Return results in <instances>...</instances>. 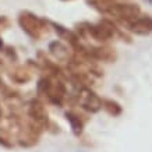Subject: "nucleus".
Segmentation results:
<instances>
[{
	"mask_svg": "<svg viewBox=\"0 0 152 152\" xmlns=\"http://www.w3.org/2000/svg\"><path fill=\"white\" fill-rule=\"evenodd\" d=\"M38 92L45 96L57 106H61L64 103L67 89L64 83L60 80V77L46 75L38 83Z\"/></svg>",
	"mask_w": 152,
	"mask_h": 152,
	"instance_id": "1",
	"label": "nucleus"
},
{
	"mask_svg": "<svg viewBox=\"0 0 152 152\" xmlns=\"http://www.w3.org/2000/svg\"><path fill=\"white\" fill-rule=\"evenodd\" d=\"M18 24L24 32L27 34L28 37L35 39V41H39L49 31V27H48L49 21H46V20H43V18H39L38 15H35L31 11H27V10L20 13Z\"/></svg>",
	"mask_w": 152,
	"mask_h": 152,
	"instance_id": "2",
	"label": "nucleus"
},
{
	"mask_svg": "<svg viewBox=\"0 0 152 152\" xmlns=\"http://www.w3.org/2000/svg\"><path fill=\"white\" fill-rule=\"evenodd\" d=\"M78 32L83 37H89L98 42H106L116 34V25L109 20H102L99 24H77Z\"/></svg>",
	"mask_w": 152,
	"mask_h": 152,
	"instance_id": "3",
	"label": "nucleus"
},
{
	"mask_svg": "<svg viewBox=\"0 0 152 152\" xmlns=\"http://www.w3.org/2000/svg\"><path fill=\"white\" fill-rule=\"evenodd\" d=\"M103 11L112 18L127 24H131L141 14V9L133 3H110L103 9Z\"/></svg>",
	"mask_w": 152,
	"mask_h": 152,
	"instance_id": "4",
	"label": "nucleus"
},
{
	"mask_svg": "<svg viewBox=\"0 0 152 152\" xmlns=\"http://www.w3.org/2000/svg\"><path fill=\"white\" fill-rule=\"evenodd\" d=\"M42 131H43V130H42L39 126L35 124L32 120H28L25 124L20 127L18 137H17V138H18V144L24 148L34 147V145L39 141V137H41Z\"/></svg>",
	"mask_w": 152,
	"mask_h": 152,
	"instance_id": "5",
	"label": "nucleus"
},
{
	"mask_svg": "<svg viewBox=\"0 0 152 152\" xmlns=\"http://www.w3.org/2000/svg\"><path fill=\"white\" fill-rule=\"evenodd\" d=\"M28 117H29V120H32L37 126H39L42 130H48L49 126H50V120H49L46 107L39 99H32L29 102Z\"/></svg>",
	"mask_w": 152,
	"mask_h": 152,
	"instance_id": "6",
	"label": "nucleus"
},
{
	"mask_svg": "<svg viewBox=\"0 0 152 152\" xmlns=\"http://www.w3.org/2000/svg\"><path fill=\"white\" fill-rule=\"evenodd\" d=\"M78 101L81 103V106H83L84 110L91 112V113H96L102 107V99L88 87L80 88Z\"/></svg>",
	"mask_w": 152,
	"mask_h": 152,
	"instance_id": "7",
	"label": "nucleus"
},
{
	"mask_svg": "<svg viewBox=\"0 0 152 152\" xmlns=\"http://www.w3.org/2000/svg\"><path fill=\"white\" fill-rule=\"evenodd\" d=\"M129 29L137 35H148L152 32V17L144 15L134 20L131 24H129Z\"/></svg>",
	"mask_w": 152,
	"mask_h": 152,
	"instance_id": "8",
	"label": "nucleus"
},
{
	"mask_svg": "<svg viewBox=\"0 0 152 152\" xmlns=\"http://www.w3.org/2000/svg\"><path fill=\"white\" fill-rule=\"evenodd\" d=\"M66 119L71 126V130H73V134L80 137L83 134L84 126H85V121H87V117L83 116L81 113H78L77 110H69L66 112Z\"/></svg>",
	"mask_w": 152,
	"mask_h": 152,
	"instance_id": "9",
	"label": "nucleus"
},
{
	"mask_svg": "<svg viewBox=\"0 0 152 152\" xmlns=\"http://www.w3.org/2000/svg\"><path fill=\"white\" fill-rule=\"evenodd\" d=\"M10 78L17 84H25L32 80V70L28 66H18L11 71Z\"/></svg>",
	"mask_w": 152,
	"mask_h": 152,
	"instance_id": "10",
	"label": "nucleus"
},
{
	"mask_svg": "<svg viewBox=\"0 0 152 152\" xmlns=\"http://www.w3.org/2000/svg\"><path fill=\"white\" fill-rule=\"evenodd\" d=\"M49 50L53 56H55L57 60H61V61H64V60H69V49L61 43V42H52L50 45H49Z\"/></svg>",
	"mask_w": 152,
	"mask_h": 152,
	"instance_id": "11",
	"label": "nucleus"
},
{
	"mask_svg": "<svg viewBox=\"0 0 152 152\" xmlns=\"http://www.w3.org/2000/svg\"><path fill=\"white\" fill-rule=\"evenodd\" d=\"M102 107L110 116L121 115V106L113 99H102Z\"/></svg>",
	"mask_w": 152,
	"mask_h": 152,
	"instance_id": "12",
	"label": "nucleus"
},
{
	"mask_svg": "<svg viewBox=\"0 0 152 152\" xmlns=\"http://www.w3.org/2000/svg\"><path fill=\"white\" fill-rule=\"evenodd\" d=\"M0 145L4 148H13L11 135L6 129H0Z\"/></svg>",
	"mask_w": 152,
	"mask_h": 152,
	"instance_id": "13",
	"label": "nucleus"
},
{
	"mask_svg": "<svg viewBox=\"0 0 152 152\" xmlns=\"http://www.w3.org/2000/svg\"><path fill=\"white\" fill-rule=\"evenodd\" d=\"M0 95L4 98H15L17 96V92H14L13 89L7 87V85L1 81V78H0Z\"/></svg>",
	"mask_w": 152,
	"mask_h": 152,
	"instance_id": "14",
	"label": "nucleus"
},
{
	"mask_svg": "<svg viewBox=\"0 0 152 152\" xmlns=\"http://www.w3.org/2000/svg\"><path fill=\"white\" fill-rule=\"evenodd\" d=\"M3 53L4 55H7L11 60H17V53H15V50H14L13 48H10V46H6L4 49H3Z\"/></svg>",
	"mask_w": 152,
	"mask_h": 152,
	"instance_id": "15",
	"label": "nucleus"
},
{
	"mask_svg": "<svg viewBox=\"0 0 152 152\" xmlns=\"http://www.w3.org/2000/svg\"><path fill=\"white\" fill-rule=\"evenodd\" d=\"M10 27V20L6 15H0V29H7Z\"/></svg>",
	"mask_w": 152,
	"mask_h": 152,
	"instance_id": "16",
	"label": "nucleus"
},
{
	"mask_svg": "<svg viewBox=\"0 0 152 152\" xmlns=\"http://www.w3.org/2000/svg\"><path fill=\"white\" fill-rule=\"evenodd\" d=\"M110 1H113V0H96L98 4H103V3H106V6L110 4Z\"/></svg>",
	"mask_w": 152,
	"mask_h": 152,
	"instance_id": "17",
	"label": "nucleus"
},
{
	"mask_svg": "<svg viewBox=\"0 0 152 152\" xmlns=\"http://www.w3.org/2000/svg\"><path fill=\"white\" fill-rule=\"evenodd\" d=\"M3 49H4V45H3V42L0 39V52H3Z\"/></svg>",
	"mask_w": 152,
	"mask_h": 152,
	"instance_id": "18",
	"label": "nucleus"
},
{
	"mask_svg": "<svg viewBox=\"0 0 152 152\" xmlns=\"http://www.w3.org/2000/svg\"><path fill=\"white\" fill-rule=\"evenodd\" d=\"M1 117H3V112H1V107H0V121H1Z\"/></svg>",
	"mask_w": 152,
	"mask_h": 152,
	"instance_id": "19",
	"label": "nucleus"
},
{
	"mask_svg": "<svg viewBox=\"0 0 152 152\" xmlns=\"http://www.w3.org/2000/svg\"><path fill=\"white\" fill-rule=\"evenodd\" d=\"M64 1H67V0H64Z\"/></svg>",
	"mask_w": 152,
	"mask_h": 152,
	"instance_id": "20",
	"label": "nucleus"
}]
</instances>
